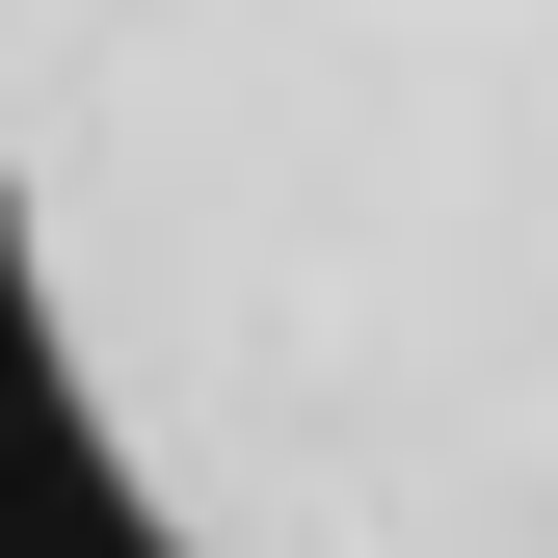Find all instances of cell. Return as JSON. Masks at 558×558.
<instances>
[{"mask_svg": "<svg viewBox=\"0 0 558 558\" xmlns=\"http://www.w3.org/2000/svg\"><path fill=\"white\" fill-rule=\"evenodd\" d=\"M0 293L133 558H558V0H0Z\"/></svg>", "mask_w": 558, "mask_h": 558, "instance_id": "1", "label": "cell"}]
</instances>
